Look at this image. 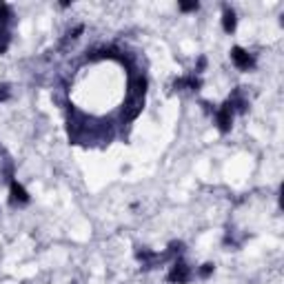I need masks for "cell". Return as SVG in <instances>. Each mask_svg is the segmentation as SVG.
<instances>
[{
  "label": "cell",
  "instance_id": "cell-1",
  "mask_svg": "<svg viewBox=\"0 0 284 284\" xmlns=\"http://www.w3.org/2000/svg\"><path fill=\"white\" fill-rule=\"evenodd\" d=\"M142 105H145V95H135V94H129L125 100V107H122V120H135L142 111Z\"/></svg>",
  "mask_w": 284,
  "mask_h": 284
},
{
  "label": "cell",
  "instance_id": "cell-2",
  "mask_svg": "<svg viewBox=\"0 0 284 284\" xmlns=\"http://www.w3.org/2000/svg\"><path fill=\"white\" fill-rule=\"evenodd\" d=\"M231 60H233L235 67H238V69H242V71H249L251 67L255 65L253 56H251L249 51H245L242 47H233V49H231Z\"/></svg>",
  "mask_w": 284,
  "mask_h": 284
},
{
  "label": "cell",
  "instance_id": "cell-3",
  "mask_svg": "<svg viewBox=\"0 0 284 284\" xmlns=\"http://www.w3.org/2000/svg\"><path fill=\"white\" fill-rule=\"evenodd\" d=\"M215 120H218V129L222 131V133H227V131L231 129V122H233V107H231L229 100H227L225 105L218 109V114H215Z\"/></svg>",
  "mask_w": 284,
  "mask_h": 284
},
{
  "label": "cell",
  "instance_id": "cell-4",
  "mask_svg": "<svg viewBox=\"0 0 284 284\" xmlns=\"http://www.w3.org/2000/svg\"><path fill=\"white\" fill-rule=\"evenodd\" d=\"M191 280V269L189 266L182 262V260H178L173 266H171V271H169V282H173V284H187Z\"/></svg>",
  "mask_w": 284,
  "mask_h": 284
},
{
  "label": "cell",
  "instance_id": "cell-5",
  "mask_svg": "<svg viewBox=\"0 0 284 284\" xmlns=\"http://www.w3.org/2000/svg\"><path fill=\"white\" fill-rule=\"evenodd\" d=\"M11 205H27L29 202V193H27V189L20 182H16V180H11Z\"/></svg>",
  "mask_w": 284,
  "mask_h": 284
},
{
  "label": "cell",
  "instance_id": "cell-6",
  "mask_svg": "<svg viewBox=\"0 0 284 284\" xmlns=\"http://www.w3.org/2000/svg\"><path fill=\"white\" fill-rule=\"evenodd\" d=\"M175 89H191V91H198L200 87H202V82H200V78H195V76H187V78H180L173 82Z\"/></svg>",
  "mask_w": 284,
  "mask_h": 284
},
{
  "label": "cell",
  "instance_id": "cell-7",
  "mask_svg": "<svg viewBox=\"0 0 284 284\" xmlns=\"http://www.w3.org/2000/svg\"><path fill=\"white\" fill-rule=\"evenodd\" d=\"M235 11L231 9V7H225V14H222V27H225L227 34H233L235 31Z\"/></svg>",
  "mask_w": 284,
  "mask_h": 284
},
{
  "label": "cell",
  "instance_id": "cell-8",
  "mask_svg": "<svg viewBox=\"0 0 284 284\" xmlns=\"http://www.w3.org/2000/svg\"><path fill=\"white\" fill-rule=\"evenodd\" d=\"M11 18H14V11H11V7L5 5V2H0V27H5Z\"/></svg>",
  "mask_w": 284,
  "mask_h": 284
},
{
  "label": "cell",
  "instance_id": "cell-9",
  "mask_svg": "<svg viewBox=\"0 0 284 284\" xmlns=\"http://www.w3.org/2000/svg\"><path fill=\"white\" fill-rule=\"evenodd\" d=\"M9 42H11V36H9V31L0 29V54H5V51L9 49Z\"/></svg>",
  "mask_w": 284,
  "mask_h": 284
},
{
  "label": "cell",
  "instance_id": "cell-10",
  "mask_svg": "<svg viewBox=\"0 0 284 284\" xmlns=\"http://www.w3.org/2000/svg\"><path fill=\"white\" fill-rule=\"evenodd\" d=\"M213 269H215V265L207 262V265H202V269H200V275H202V278H209V275L213 273Z\"/></svg>",
  "mask_w": 284,
  "mask_h": 284
},
{
  "label": "cell",
  "instance_id": "cell-11",
  "mask_svg": "<svg viewBox=\"0 0 284 284\" xmlns=\"http://www.w3.org/2000/svg\"><path fill=\"white\" fill-rule=\"evenodd\" d=\"M198 2H180V9H182V11H195V9H198Z\"/></svg>",
  "mask_w": 284,
  "mask_h": 284
},
{
  "label": "cell",
  "instance_id": "cell-12",
  "mask_svg": "<svg viewBox=\"0 0 284 284\" xmlns=\"http://www.w3.org/2000/svg\"><path fill=\"white\" fill-rule=\"evenodd\" d=\"M205 67H207V60H205V58H200V60H198V71H202Z\"/></svg>",
  "mask_w": 284,
  "mask_h": 284
}]
</instances>
